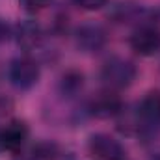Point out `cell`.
<instances>
[{
    "label": "cell",
    "instance_id": "1",
    "mask_svg": "<svg viewBox=\"0 0 160 160\" xmlns=\"http://www.w3.org/2000/svg\"><path fill=\"white\" fill-rule=\"evenodd\" d=\"M134 78H136V67L123 58H110L101 69V80L108 89L128 88Z\"/></svg>",
    "mask_w": 160,
    "mask_h": 160
},
{
    "label": "cell",
    "instance_id": "2",
    "mask_svg": "<svg viewBox=\"0 0 160 160\" xmlns=\"http://www.w3.org/2000/svg\"><path fill=\"white\" fill-rule=\"evenodd\" d=\"M8 78L17 89H30L39 80V65L28 56L15 58L8 67Z\"/></svg>",
    "mask_w": 160,
    "mask_h": 160
},
{
    "label": "cell",
    "instance_id": "3",
    "mask_svg": "<svg viewBox=\"0 0 160 160\" xmlns=\"http://www.w3.org/2000/svg\"><path fill=\"white\" fill-rule=\"evenodd\" d=\"M130 48L140 56H155L160 52V30L153 26H140L130 36Z\"/></svg>",
    "mask_w": 160,
    "mask_h": 160
},
{
    "label": "cell",
    "instance_id": "4",
    "mask_svg": "<svg viewBox=\"0 0 160 160\" xmlns=\"http://www.w3.org/2000/svg\"><path fill=\"white\" fill-rule=\"evenodd\" d=\"M75 43L82 52H97L106 45V32L101 24H82L75 32Z\"/></svg>",
    "mask_w": 160,
    "mask_h": 160
},
{
    "label": "cell",
    "instance_id": "5",
    "mask_svg": "<svg viewBox=\"0 0 160 160\" xmlns=\"http://www.w3.org/2000/svg\"><path fill=\"white\" fill-rule=\"evenodd\" d=\"M89 151L101 160H125L127 153L119 142L108 134H93L89 138Z\"/></svg>",
    "mask_w": 160,
    "mask_h": 160
},
{
    "label": "cell",
    "instance_id": "6",
    "mask_svg": "<svg viewBox=\"0 0 160 160\" xmlns=\"http://www.w3.org/2000/svg\"><path fill=\"white\" fill-rule=\"evenodd\" d=\"M140 118L145 127H160V91H151L140 102Z\"/></svg>",
    "mask_w": 160,
    "mask_h": 160
},
{
    "label": "cell",
    "instance_id": "7",
    "mask_svg": "<svg viewBox=\"0 0 160 160\" xmlns=\"http://www.w3.org/2000/svg\"><path fill=\"white\" fill-rule=\"evenodd\" d=\"M2 138H4V147L9 151H17L22 147V143L28 138V128L22 121H11L9 125H6V128L2 130Z\"/></svg>",
    "mask_w": 160,
    "mask_h": 160
},
{
    "label": "cell",
    "instance_id": "8",
    "mask_svg": "<svg viewBox=\"0 0 160 160\" xmlns=\"http://www.w3.org/2000/svg\"><path fill=\"white\" fill-rule=\"evenodd\" d=\"M91 112L99 118H112L121 112V99L118 95L106 91L101 93L93 102H91Z\"/></svg>",
    "mask_w": 160,
    "mask_h": 160
},
{
    "label": "cell",
    "instance_id": "9",
    "mask_svg": "<svg viewBox=\"0 0 160 160\" xmlns=\"http://www.w3.org/2000/svg\"><path fill=\"white\" fill-rule=\"evenodd\" d=\"M15 36H17L19 47L30 50V48H36L41 43V28L39 24L34 22V21H24V22H21L17 26Z\"/></svg>",
    "mask_w": 160,
    "mask_h": 160
},
{
    "label": "cell",
    "instance_id": "10",
    "mask_svg": "<svg viewBox=\"0 0 160 160\" xmlns=\"http://www.w3.org/2000/svg\"><path fill=\"white\" fill-rule=\"evenodd\" d=\"M82 84H84V77L78 71H67L62 80H60V89L63 95H75L82 89Z\"/></svg>",
    "mask_w": 160,
    "mask_h": 160
},
{
    "label": "cell",
    "instance_id": "11",
    "mask_svg": "<svg viewBox=\"0 0 160 160\" xmlns=\"http://www.w3.org/2000/svg\"><path fill=\"white\" fill-rule=\"evenodd\" d=\"M19 4L28 13H39L50 4V0H19Z\"/></svg>",
    "mask_w": 160,
    "mask_h": 160
},
{
    "label": "cell",
    "instance_id": "12",
    "mask_svg": "<svg viewBox=\"0 0 160 160\" xmlns=\"http://www.w3.org/2000/svg\"><path fill=\"white\" fill-rule=\"evenodd\" d=\"M108 0H73L75 6H78L80 9H86V11H95V9H101L102 6H106Z\"/></svg>",
    "mask_w": 160,
    "mask_h": 160
},
{
    "label": "cell",
    "instance_id": "13",
    "mask_svg": "<svg viewBox=\"0 0 160 160\" xmlns=\"http://www.w3.org/2000/svg\"><path fill=\"white\" fill-rule=\"evenodd\" d=\"M54 145H50V143H39L38 147H34V157L36 158H45V160H48V158H52L54 155Z\"/></svg>",
    "mask_w": 160,
    "mask_h": 160
},
{
    "label": "cell",
    "instance_id": "14",
    "mask_svg": "<svg viewBox=\"0 0 160 160\" xmlns=\"http://www.w3.org/2000/svg\"><path fill=\"white\" fill-rule=\"evenodd\" d=\"M8 32H9V30H8V24L0 21V41H2V39H6V38H8Z\"/></svg>",
    "mask_w": 160,
    "mask_h": 160
},
{
    "label": "cell",
    "instance_id": "15",
    "mask_svg": "<svg viewBox=\"0 0 160 160\" xmlns=\"http://www.w3.org/2000/svg\"><path fill=\"white\" fill-rule=\"evenodd\" d=\"M6 147H4V138H2V130H0V153L4 151Z\"/></svg>",
    "mask_w": 160,
    "mask_h": 160
},
{
    "label": "cell",
    "instance_id": "16",
    "mask_svg": "<svg viewBox=\"0 0 160 160\" xmlns=\"http://www.w3.org/2000/svg\"><path fill=\"white\" fill-rule=\"evenodd\" d=\"M151 160H160V155H157V157H153Z\"/></svg>",
    "mask_w": 160,
    "mask_h": 160
},
{
    "label": "cell",
    "instance_id": "17",
    "mask_svg": "<svg viewBox=\"0 0 160 160\" xmlns=\"http://www.w3.org/2000/svg\"><path fill=\"white\" fill-rule=\"evenodd\" d=\"M158 17H160V9H158Z\"/></svg>",
    "mask_w": 160,
    "mask_h": 160
}]
</instances>
